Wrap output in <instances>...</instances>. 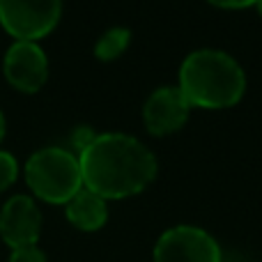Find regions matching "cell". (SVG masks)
<instances>
[{"label":"cell","instance_id":"1","mask_svg":"<svg viewBox=\"0 0 262 262\" xmlns=\"http://www.w3.org/2000/svg\"><path fill=\"white\" fill-rule=\"evenodd\" d=\"M83 186L104 200H122L145 191L157 177V157L129 134H97L78 157Z\"/></svg>","mask_w":262,"mask_h":262},{"label":"cell","instance_id":"2","mask_svg":"<svg viewBox=\"0 0 262 262\" xmlns=\"http://www.w3.org/2000/svg\"><path fill=\"white\" fill-rule=\"evenodd\" d=\"M191 108H230L246 92V74L232 55L219 49H198L180 67V85Z\"/></svg>","mask_w":262,"mask_h":262},{"label":"cell","instance_id":"3","mask_svg":"<svg viewBox=\"0 0 262 262\" xmlns=\"http://www.w3.org/2000/svg\"><path fill=\"white\" fill-rule=\"evenodd\" d=\"M26 182L35 198L51 205H67L83 189L81 161L72 149L41 147L26 161Z\"/></svg>","mask_w":262,"mask_h":262},{"label":"cell","instance_id":"4","mask_svg":"<svg viewBox=\"0 0 262 262\" xmlns=\"http://www.w3.org/2000/svg\"><path fill=\"white\" fill-rule=\"evenodd\" d=\"M62 16V0H0V26L14 39L39 41Z\"/></svg>","mask_w":262,"mask_h":262},{"label":"cell","instance_id":"5","mask_svg":"<svg viewBox=\"0 0 262 262\" xmlns=\"http://www.w3.org/2000/svg\"><path fill=\"white\" fill-rule=\"evenodd\" d=\"M221 246L198 226L168 228L154 244V262H221Z\"/></svg>","mask_w":262,"mask_h":262},{"label":"cell","instance_id":"6","mask_svg":"<svg viewBox=\"0 0 262 262\" xmlns=\"http://www.w3.org/2000/svg\"><path fill=\"white\" fill-rule=\"evenodd\" d=\"M3 69L9 85L32 95L41 90L49 78V58L37 41L14 39V44L5 53Z\"/></svg>","mask_w":262,"mask_h":262},{"label":"cell","instance_id":"7","mask_svg":"<svg viewBox=\"0 0 262 262\" xmlns=\"http://www.w3.org/2000/svg\"><path fill=\"white\" fill-rule=\"evenodd\" d=\"M41 232V212L30 195H12L0 207V237L9 249L37 244Z\"/></svg>","mask_w":262,"mask_h":262},{"label":"cell","instance_id":"8","mask_svg":"<svg viewBox=\"0 0 262 262\" xmlns=\"http://www.w3.org/2000/svg\"><path fill=\"white\" fill-rule=\"evenodd\" d=\"M189 113L191 106L180 88L163 85L147 97L143 106V122L152 136H170L184 127Z\"/></svg>","mask_w":262,"mask_h":262},{"label":"cell","instance_id":"9","mask_svg":"<svg viewBox=\"0 0 262 262\" xmlns=\"http://www.w3.org/2000/svg\"><path fill=\"white\" fill-rule=\"evenodd\" d=\"M64 216L74 228L83 232L101 230L108 221V205L101 195L83 186L67 205H64Z\"/></svg>","mask_w":262,"mask_h":262},{"label":"cell","instance_id":"10","mask_svg":"<svg viewBox=\"0 0 262 262\" xmlns=\"http://www.w3.org/2000/svg\"><path fill=\"white\" fill-rule=\"evenodd\" d=\"M129 41H131V30H129V28H122V26L108 28V30H106L104 35L97 39V44H95L97 60L111 62V60L120 58V55L127 51Z\"/></svg>","mask_w":262,"mask_h":262},{"label":"cell","instance_id":"11","mask_svg":"<svg viewBox=\"0 0 262 262\" xmlns=\"http://www.w3.org/2000/svg\"><path fill=\"white\" fill-rule=\"evenodd\" d=\"M18 177V163L16 157L7 149H0V191L9 189Z\"/></svg>","mask_w":262,"mask_h":262},{"label":"cell","instance_id":"12","mask_svg":"<svg viewBox=\"0 0 262 262\" xmlns=\"http://www.w3.org/2000/svg\"><path fill=\"white\" fill-rule=\"evenodd\" d=\"M95 138H97L95 129H90L88 124H78V127L72 131V149H74V154L81 157V154L92 145V140Z\"/></svg>","mask_w":262,"mask_h":262},{"label":"cell","instance_id":"13","mask_svg":"<svg viewBox=\"0 0 262 262\" xmlns=\"http://www.w3.org/2000/svg\"><path fill=\"white\" fill-rule=\"evenodd\" d=\"M9 262H49L46 253L37 244L21 246V249H12L9 253Z\"/></svg>","mask_w":262,"mask_h":262},{"label":"cell","instance_id":"14","mask_svg":"<svg viewBox=\"0 0 262 262\" xmlns=\"http://www.w3.org/2000/svg\"><path fill=\"white\" fill-rule=\"evenodd\" d=\"M207 3L223 9H244V7H253L258 0H207Z\"/></svg>","mask_w":262,"mask_h":262},{"label":"cell","instance_id":"15","mask_svg":"<svg viewBox=\"0 0 262 262\" xmlns=\"http://www.w3.org/2000/svg\"><path fill=\"white\" fill-rule=\"evenodd\" d=\"M5 131H7V122H5V113L0 111V143H3V138H5Z\"/></svg>","mask_w":262,"mask_h":262},{"label":"cell","instance_id":"16","mask_svg":"<svg viewBox=\"0 0 262 262\" xmlns=\"http://www.w3.org/2000/svg\"><path fill=\"white\" fill-rule=\"evenodd\" d=\"M255 7H258V12H260V16H262V0H258V3H255Z\"/></svg>","mask_w":262,"mask_h":262}]
</instances>
